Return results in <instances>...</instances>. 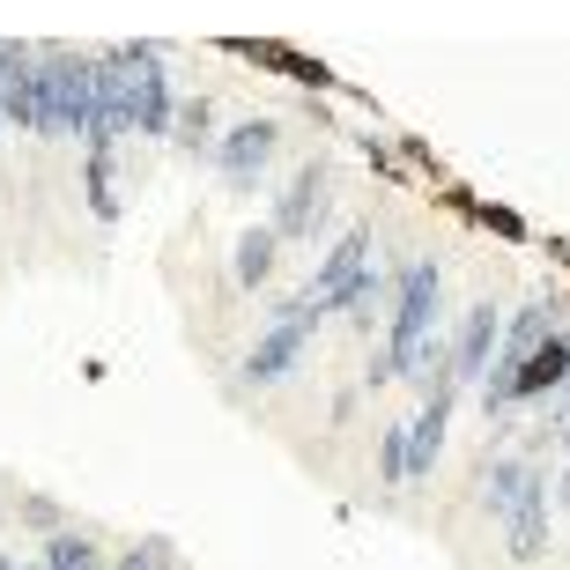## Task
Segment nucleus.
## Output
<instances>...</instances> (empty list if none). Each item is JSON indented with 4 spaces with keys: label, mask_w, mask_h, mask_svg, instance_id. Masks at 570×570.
Masks as SVG:
<instances>
[{
    "label": "nucleus",
    "mask_w": 570,
    "mask_h": 570,
    "mask_svg": "<svg viewBox=\"0 0 570 570\" xmlns=\"http://www.w3.org/2000/svg\"><path fill=\"white\" fill-rule=\"evenodd\" d=\"M570 393V318L556 334H541L527 356H497L482 379V415H511V407H549Z\"/></svg>",
    "instance_id": "1"
},
{
    "label": "nucleus",
    "mask_w": 570,
    "mask_h": 570,
    "mask_svg": "<svg viewBox=\"0 0 570 570\" xmlns=\"http://www.w3.org/2000/svg\"><path fill=\"white\" fill-rule=\"evenodd\" d=\"M318 326H326V312H318L312 296L296 289V296H282L275 312H267V326L253 334V348L237 356V385H282L296 371V363L312 356V341H318Z\"/></svg>",
    "instance_id": "2"
},
{
    "label": "nucleus",
    "mask_w": 570,
    "mask_h": 570,
    "mask_svg": "<svg viewBox=\"0 0 570 570\" xmlns=\"http://www.w3.org/2000/svg\"><path fill=\"white\" fill-rule=\"evenodd\" d=\"M275 237L282 245H312V237H326V223H334V164L326 156H312V164L289 170V186L275 193Z\"/></svg>",
    "instance_id": "3"
},
{
    "label": "nucleus",
    "mask_w": 570,
    "mask_h": 570,
    "mask_svg": "<svg viewBox=\"0 0 570 570\" xmlns=\"http://www.w3.org/2000/svg\"><path fill=\"white\" fill-rule=\"evenodd\" d=\"M275 156H282V119H237V127H223L215 148H208L215 178L237 186V193H253L259 178L275 170Z\"/></svg>",
    "instance_id": "4"
},
{
    "label": "nucleus",
    "mask_w": 570,
    "mask_h": 570,
    "mask_svg": "<svg viewBox=\"0 0 570 570\" xmlns=\"http://www.w3.org/2000/svg\"><path fill=\"white\" fill-rule=\"evenodd\" d=\"M275 267H282L275 223H253V230L230 245V282H237V289H267V282H275Z\"/></svg>",
    "instance_id": "5"
},
{
    "label": "nucleus",
    "mask_w": 570,
    "mask_h": 570,
    "mask_svg": "<svg viewBox=\"0 0 570 570\" xmlns=\"http://www.w3.org/2000/svg\"><path fill=\"white\" fill-rule=\"evenodd\" d=\"M45 563L52 570H105V549H97L89 533H52V541H45Z\"/></svg>",
    "instance_id": "6"
}]
</instances>
